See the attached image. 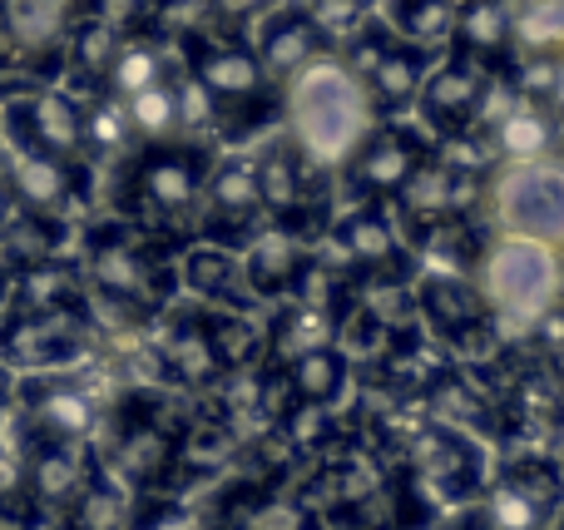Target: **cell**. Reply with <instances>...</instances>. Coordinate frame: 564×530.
Wrapping results in <instances>:
<instances>
[{
  "instance_id": "6da1fadb",
  "label": "cell",
  "mask_w": 564,
  "mask_h": 530,
  "mask_svg": "<svg viewBox=\"0 0 564 530\" xmlns=\"http://www.w3.org/2000/svg\"><path fill=\"white\" fill-rule=\"evenodd\" d=\"M288 144L312 169H347L357 144L377 129V105L341 55H322L282 85Z\"/></svg>"
},
{
  "instance_id": "7a4b0ae2",
  "label": "cell",
  "mask_w": 564,
  "mask_h": 530,
  "mask_svg": "<svg viewBox=\"0 0 564 530\" xmlns=\"http://www.w3.org/2000/svg\"><path fill=\"white\" fill-rule=\"evenodd\" d=\"M208 169H214V154L204 144H188V139L134 149L115 184V204L124 214V224L169 244L184 224H198V198H204Z\"/></svg>"
},
{
  "instance_id": "3957f363",
  "label": "cell",
  "mask_w": 564,
  "mask_h": 530,
  "mask_svg": "<svg viewBox=\"0 0 564 530\" xmlns=\"http://www.w3.org/2000/svg\"><path fill=\"white\" fill-rule=\"evenodd\" d=\"M79 278H85L89 298H105L109 307L129 317H159L174 298V263H169V244L149 238L134 224H95L85 234V253H79Z\"/></svg>"
},
{
  "instance_id": "277c9868",
  "label": "cell",
  "mask_w": 564,
  "mask_h": 530,
  "mask_svg": "<svg viewBox=\"0 0 564 530\" xmlns=\"http://www.w3.org/2000/svg\"><path fill=\"white\" fill-rule=\"evenodd\" d=\"M184 60H188V79L214 105V129L248 134V129L273 119V109H278L273 79L263 75L253 45H243L234 35H214V30H188Z\"/></svg>"
},
{
  "instance_id": "5b68a950",
  "label": "cell",
  "mask_w": 564,
  "mask_h": 530,
  "mask_svg": "<svg viewBox=\"0 0 564 530\" xmlns=\"http://www.w3.org/2000/svg\"><path fill=\"white\" fill-rule=\"evenodd\" d=\"M476 273H480L476 288L490 313L516 317V323H530V327L564 298V273H560L555 248L530 244V238L500 234L496 244L480 248Z\"/></svg>"
},
{
  "instance_id": "8992f818",
  "label": "cell",
  "mask_w": 564,
  "mask_h": 530,
  "mask_svg": "<svg viewBox=\"0 0 564 530\" xmlns=\"http://www.w3.org/2000/svg\"><path fill=\"white\" fill-rule=\"evenodd\" d=\"M15 446H85L99 426V402L85 382L59 372H25L10 387Z\"/></svg>"
},
{
  "instance_id": "52a82bcc",
  "label": "cell",
  "mask_w": 564,
  "mask_h": 530,
  "mask_svg": "<svg viewBox=\"0 0 564 530\" xmlns=\"http://www.w3.org/2000/svg\"><path fill=\"white\" fill-rule=\"evenodd\" d=\"M0 129L10 149L55 159L65 169H89L85 144V99H75L59 85H40L0 105Z\"/></svg>"
},
{
  "instance_id": "ba28073f",
  "label": "cell",
  "mask_w": 564,
  "mask_h": 530,
  "mask_svg": "<svg viewBox=\"0 0 564 530\" xmlns=\"http://www.w3.org/2000/svg\"><path fill=\"white\" fill-rule=\"evenodd\" d=\"M496 224L510 238L560 248L564 244V164L535 159V164H506L490 184Z\"/></svg>"
},
{
  "instance_id": "9c48e42d",
  "label": "cell",
  "mask_w": 564,
  "mask_h": 530,
  "mask_svg": "<svg viewBox=\"0 0 564 530\" xmlns=\"http://www.w3.org/2000/svg\"><path fill=\"white\" fill-rule=\"evenodd\" d=\"M89 353L85 313H15L0 307V367L6 372H65Z\"/></svg>"
},
{
  "instance_id": "30bf717a",
  "label": "cell",
  "mask_w": 564,
  "mask_h": 530,
  "mask_svg": "<svg viewBox=\"0 0 564 530\" xmlns=\"http://www.w3.org/2000/svg\"><path fill=\"white\" fill-rule=\"evenodd\" d=\"M134 407L139 412H124L115 422V436H109V452L99 466H105L124 491L159 496L169 486V476L178 472V432L164 426V417L154 412V402L139 397Z\"/></svg>"
},
{
  "instance_id": "8fae6325",
  "label": "cell",
  "mask_w": 564,
  "mask_h": 530,
  "mask_svg": "<svg viewBox=\"0 0 564 530\" xmlns=\"http://www.w3.org/2000/svg\"><path fill=\"white\" fill-rule=\"evenodd\" d=\"M341 60L357 69V79L367 85L371 105L391 109V115L406 109V105H416L421 85H426V69H431L426 50L406 45V40H397V30L371 25V20L351 35V45H347V55Z\"/></svg>"
},
{
  "instance_id": "7c38bea8",
  "label": "cell",
  "mask_w": 564,
  "mask_h": 530,
  "mask_svg": "<svg viewBox=\"0 0 564 530\" xmlns=\"http://www.w3.org/2000/svg\"><path fill=\"white\" fill-rule=\"evenodd\" d=\"M253 174H258L263 214L273 218L278 228H288V234L312 244L322 228V194H317V179H312L307 159L292 144H268L263 154L253 159Z\"/></svg>"
},
{
  "instance_id": "4fadbf2b",
  "label": "cell",
  "mask_w": 564,
  "mask_h": 530,
  "mask_svg": "<svg viewBox=\"0 0 564 530\" xmlns=\"http://www.w3.org/2000/svg\"><path fill=\"white\" fill-rule=\"evenodd\" d=\"M431 159V144L406 125H377L347 159V184L361 204H387L411 184L421 164Z\"/></svg>"
},
{
  "instance_id": "5bb4252c",
  "label": "cell",
  "mask_w": 564,
  "mask_h": 530,
  "mask_svg": "<svg viewBox=\"0 0 564 530\" xmlns=\"http://www.w3.org/2000/svg\"><path fill=\"white\" fill-rule=\"evenodd\" d=\"M263 198H258L253 159H224L208 169L204 198H198V234L218 248H243L258 234Z\"/></svg>"
},
{
  "instance_id": "9a60e30c",
  "label": "cell",
  "mask_w": 564,
  "mask_h": 530,
  "mask_svg": "<svg viewBox=\"0 0 564 530\" xmlns=\"http://www.w3.org/2000/svg\"><path fill=\"white\" fill-rule=\"evenodd\" d=\"M480 198V169L470 164H451V159L431 154L426 164L411 174V184L401 188L391 204L406 214L411 238H426L441 224H460L470 214V204Z\"/></svg>"
},
{
  "instance_id": "2e32d148",
  "label": "cell",
  "mask_w": 564,
  "mask_h": 530,
  "mask_svg": "<svg viewBox=\"0 0 564 530\" xmlns=\"http://www.w3.org/2000/svg\"><path fill=\"white\" fill-rule=\"evenodd\" d=\"M0 174H6V188L15 198V208L40 218H59L65 224L89 194V169H65L55 159L25 154V149H0Z\"/></svg>"
},
{
  "instance_id": "e0dca14e",
  "label": "cell",
  "mask_w": 564,
  "mask_h": 530,
  "mask_svg": "<svg viewBox=\"0 0 564 530\" xmlns=\"http://www.w3.org/2000/svg\"><path fill=\"white\" fill-rule=\"evenodd\" d=\"M486 85H490V65L466 60V55L441 60L436 69H426V85H421V95H416L421 119H426L441 139H466L470 129H476Z\"/></svg>"
},
{
  "instance_id": "ac0fdd59",
  "label": "cell",
  "mask_w": 564,
  "mask_h": 530,
  "mask_svg": "<svg viewBox=\"0 0 564 530\" xmlns=\"http://www.w3.org/2000/svg\"><path fill=\"white\" fill-rule=\"evenodd\" d=\"M560 506V476L545 462H525L506 472L476 506L486 530H550Z\"/></svg>"
},
{
  "instance_id": "d6986e66",
  "label": "cell",
  "mask_w": 564,
  "mask_h": 530,
  "mask_svg": "<svg viewBox=\"0 0 564 530\" xmlns=\"http://www.w3.org/2000/svg\"><path fill=\"white\" fill-rule=\"evenodd\" d=\"M411 298H416L421 323H426L441 343H456V347L480 343V337L490 333V323H496V313L486 307L480 288L460 273H426Z\"/></svg>"
},
{
  "instance_id": "ffe728a7",
  "label": "cell",
  "mask_w": 564,
  "mask_h": 530,
  "mask_svg": "<svg viewBox=\"0 0 564 530\" xmlns=\"http://www.w3.org/2000/svg\"><path fill=\"white\" fill-rule=\"evenodd\" d=\"M20 466H25V491L35 516L59 521L75 506V496L95 482L99 456H89V446H25Z\"/></svg>"
},
{
  "instance_id": "44dd1931",
  "label": "cell",
  "mask_w": 564,
  "mask_h": 530,
  "mask_svg": "<svg viewBox=\"0 0 564 530\" xmlns=\"http://www.w3.org/2000/svg\"><path fill=\"white\" fill-rule=\"evenodd\" d=\"M337 238V253L341 268H347L357 283L367 278H406V248H401L397 224L387 218L381 204H361L332 228Z\"/></svg>"
},
{
  "instance_id": "7402d4cb",
  "label": "cell",
  "mask_w": 564,
  "mask_h": 530,
  "mask_svg": "<svg viewBox=\"0 0 564 530\" xmlns=\"http://www.w3.org/2000/svg\"><path fill=\"white\" fill-rule=\"evenodd\" d=\"M258 65H263V75L273 79V85H288L297 69H307L312 60L332 55V40L317 30V20L307 15V10L297 6H278L263 15V25H258V45H253Z\"/></svg>"
},
{
  "instance_id": "603a6c76",
  "label": "cell",
  "mask_w": 564,
  "mask_h": 530,
  "mask_svg": "<svg viewBox=\"0 0 564 530\" xmlns=\"http://www.w3.org/2000/svg\"><path fill=\"white\" fill-rule=\"evenodd\" d=\"M307 263H312L307 238L288 234V228H278V224H268L263 234L248 238L243 258H238L248 298H288L292 288H297V278H302Z\"/></svg>"
},
{
  "instance_id": "cb8c5ba5",
  "label": "cell",
  "mask_w": 564,
  "mask_h": 530,
  "mask_svg": "<svg viewBox=\"0 0 564 530\" xmlns=\"http://www.w3.org/2000/svg\"><path fill=\"white\" fill-rule=\"evenodd\" d=\"M159 367L188 392H208L228 377L224 357H218L214 337L204 327V313H178L174 323L159 333Z\"/></svg>"
},
{
  "instance_id": "d4e9b609",
  "label": "cell",
  "mask_w": 564,
  "mask_h": 530,
  "mask_svg": "<svg viewBox=\"0 0 564 530\" xmlns=\"http://www.w3.org/2000/svg\"><path fill=\"white\" fill-rule=\"evenodd\" d=\"M516 30H520V0H456L451 45H456V55L496 69L516 50Z\"/></svg>"
},
{
  "instance_id": "484cf974",
  "label": "cell",
  "mask_w": 564,
  "mask_h": 530,
  "mask_svg": "<svg viewBox=\"0 0 564 530\" xmlns=\"http://www.w3.org/2000/svg\"><path fill=\"white\" fill-rule=\"evenodd\" d=\"M6 307H15V313H85L89 293L75 263L45 258V263H30L20 273H10Z\"/></svg>"
},
{
  "instance_id": "4316f807",
  "label": "cell",
  "mask_w": 564,
  "mask_h": 530,
  "mask_svg": "<svg viewBox=\"0 0 564 530\" xmlns=\"http://www.w3.org/2000/svg\"><path fill=\"white\" fill-rule=\"evenodd\" d=\"M490 154H500L506 164H535V159H555L560 149V119L550 105H530L520 99L510 115H500L486 129Z\"/></svg>"
},
{
  "instance_id": "83f0119b",
  "label": "cell",
  "mask_w": 564,
  "mask_h": 530,
  "mask_svg": "<svg viewBox=\"0 0 564 530\" xmlns=\"http://www.w3.org/2000/svg\"><path fill=\"white\" fill-rule=\"evenodd\" d=\"M337 343V317L327 313L322 303H288L282 313L273 317V327L263 333V347H268V363L278 367H288V363H297L302 353H317V347H332Z\"/></svg>"
},
{
  "instance_id": "f1b7e54d",
  "label": "cell",
  "mask_w": 564,
  "mask_h": 530,
  "mask_svg": "<svg viewBox=\"0 0 564 530\" xmlns=\"http://www.w3.org/2000/svg\"><path fill=\"white\" fill-rule=\"evenodd\" d=\"M278 377H282V392H288V407H332L351 382V357L332 343V347H317V353H302Z\"/></svg>"
},
{
  "instance_id": "f546056e",
  "label": "cell",
  "mask_w": 564,
  "mask_h": 530,
  "mask_svg": "<svg viewBox=\"0 0 564 530\" xmlns=\"http://www.w3.org/2000/svg\"><path fill=\"white\" fill-rule=\"evenodd\" d=\"M174 75V65H169V50L159 35H124L115 50V60H109V75H105V89L99 95L109 99H134L144 95V89H154L159 79Z\"/></svg>"
},
{
  "instance_id": "4dcf8cb0",
  "label": "cell",
  "mask_w": 564,
  "mask_h": 530,
  "mask_svg": "<svg viewBox=\"0 0 564 530\" xmlns=\"http://www.w3.org/2000/svg\"><path fill=\"white\" fill-rule=\"evenodd\" d=\"M184 283L194 288L198 298L228 307V313H243L248 307V288H243V268H238L234 248L218 244H194L184 253Z\"/></svg>"
},
{
  "instance_id": "1f68e13d",
  "label": "cell",
  "mask_w": 564,
  "mask_h": 530,
  "mask_svg": "<svg viewBox=\"0 0 564 530\" xmlns=\"http://www.w3.org/2000/svg\"><path fill=\"white\" fill-rule=\"evenodd\" d=\"M119 40H124V35H115L109 25L79 15L75 25H69L65 65H59V75H65L79 95H99V89H105V75H109V60H115V50H119Z\"/></svg>"
},
{
  "instance_id": "d6a6232c",
  "label": "cell",
  "mask_w": 564,
  "mask_h": 530,
  "mask_svg": "<svg viewBox=\"0 0 564 530\" xmlns=\"http://www.w3.org/2000/svg\"><path fill=\"white\" fill-rule=\"evenodd\" d=\"M124 119H129V134H134V144H174L178 134H184V89H178V79H159L154 89H144V95L124 99Z\"/></svg>"
},
{
  "instance_id": "836d02e7",
  "label": "cell",
  "mask_w": 564,
  "mask_h": 530,
  "mask_svg": "<svg viewBox=\"0 0 564 530\" xmlns=\"http://www.w3.org/2000/svg\"><path fill=\"white\" fill-rule=\"evenodd\" d=\"M129 516H134V491H124V486L99 466L95 482L59 516V530H129Z\"/></svg>"
},
{
  "instance_id": "e575fe53",
  "label": "cell",
  "mask_w": 564,
  "mask_h": 530,
  "mask_svg": "<svg viewBox=\"0 0 564 530\" xmlns=\"http://www.w3.org/2000/svg\"><path fill=\"white\" fill-rule=\"evenodd\" d=\"M391 25H397V40L416 50H441L451 45V30H456V0H397L391 10Z\"/></svg>"
},
{
  "instance_id": "d590c367",
  "label": "cell",
  "mask_w": 564,
  "mask_h": 530,
  "mask_svg": "<svg viewBox=\"0 0 564 530\" xmlns=\"http://www.w3.org/2000/svg\"><path fill=\"white\" fill-rule=\"evenodd\" d=\"M204 327H208V337H214L228 372H243V367L258 363V353H263V333H258L243 313H228V307L224 313H204Z\"/></svg>"
},
{
  "instance_id": "8d00e7d4",
  "label": "cell",
  "mask_w": 564,
  "mask_h": 530,
  "mask_svg": "<svg viewBox=\"0 0 564 530\" xmlns=\"http://www.w3.org/2000/svg\"><path fill=\"white\" fill-rule=\"evenodd\" d=\"M174 0H85V15L109 25L115 35H159V20Z\"/></svg>"
},
{
  "instance_id": "74e56055",
  "label": "cell",
  "mask_w": 564,
  "mask_h": 530,
  "mask_svg": "<svg viewBox=\"0 0 564 530\" xmlns=\"http://www.w3.org/2000/svg\"><path fill=\"white\" fill-rule=\"evenodd\" d=\"M302 10L317 20V30L327 40H347V35H357V30L367 25L371 0H307Z\"/></svg>"
},
{
  "instance_id": "f35d334b",
  "label": "cell",
  "mask_w": 564,
  "mask_h": 530,
  "mask_svg": "<svg viewBox=\"0 0 564 530\" xmlns=\"http://www.w3.org/2000/svg\"><path fill=\"white\" fill-rule=\"evenodd\" d=\"M129 530H198V516L178 501H164V496H144V501H134Z\"/></svg>"
},
{
  "instance_id": "ab89813d",
  "label": "cell",
  "mask_w": 564,
  "mask_h": 530,
  "mask_svg": "<svg viewBox=\"0 0 564 530\" xmlns=\"http://www.w3.org/2000/svg\"><path fill=\"white\" fill-rule=\"evenodd\" d=\"M243 530H307V511H302L297 501H288V496H268V501L248 516Z\"/></svg>"
},
{
  "instance_id": "60d3db41",
  "label": "cell",
  "mask_w": 564,
  "mask_h": 530,
  "mask_svg": "<svg viewBox=\"0 0 564 530\" xmlns=\"http://www.w3.org/2000/svg\"><path fill=\"white\" fill-rule=\"evenodd\" d=\"M268 10H278V0H208V15L218 25H248V20H263Z\"/></svg>"
},
{
  "instance_id": "b9f144b4",
  "label": "cell",
  "mask_w": 564,
  "mask_h": 530,
  "mask_svg": "<svg viewBox=\"0 0 564 530\" xmlns=\"http://www.w3.org/2000/svg\"><path fill=\"white\" fill-rule=\"evenodd\" d=\"M35 10H50V15H65V20H79L85 15V0H25Z\"/></svg>"
},
{
  "instance_id": "7bdbcfd3",
  "label": "cell",
  "mask_w": 564,
  "mask_h": 530,
  "mask_svg": "<svg viewBox=\"0 0 564 530\" xmlns=\"http://www.w3.org/2000/svg\"><path fill=\"white\" fill-rule=\"evenodd\" d=\"M10 387H15V382H10V372H6V367H0V412H6V407H10Z\"/></svg>"
},
{
  "instance_id": "ee69618b",
  "label": "cell",
  "mask_w": 564,
  "mask_h": 530,
  "mask_svg": "<svg viewBox=\"0 0 564 530\" xmlns=\"http://www.w3.org/2000/svg\"><path fill=\"white\" fill-rule=\"evenodd\" d=\"M0 184H6V174H0Z\"/></svg>"
}]
</instances>
